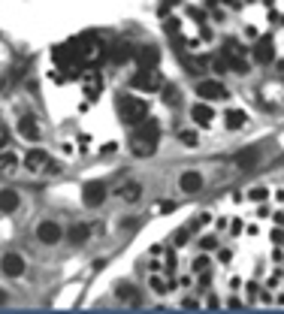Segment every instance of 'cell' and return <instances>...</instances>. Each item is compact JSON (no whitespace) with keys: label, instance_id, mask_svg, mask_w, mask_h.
<instances>
[{"label":"cell","instance_id":"obj_27","mask_svg":"<svg viewBox=\"0 0 284 314\" xmlns=\"http://www.w3.org/2000/svg\"><path fill=\"white\" fill-rule=\"evenodd\" d=\"M185 242H188V230H179V233H176V248H182Z\"/></svg>","mask_w":284,"mask_h":314},{"label":"cell","instance_id":"obj_12","mask_svg":"<svg viewBox=\"0 0 284 314\" xmlns=\"http://www.w3.org/2000/svg\"><path fill=\"white\" fill-rule=\"evenodd\" d=\"M190 118L196 121L200 127H209L212 124V118H215V112H212V106H206V103H196L193 109H190Z\"/></svg>","mask_w":284,"mask_h":314},{"label":"cell","instance_id":"obj_29","mask_svg":"<svg viewBox=\"0 0 284 314\" xmlns=\"http://www.w3.org/2000/svg\"><path fill=\"white\" fill-rule=\"evenodd\" d=\"M46 169H49L52 175H58V172H61V163H58V160H49V163H46Z\"/></svg>","mask_w":284,"mask_h":314},{"label":"cell","instance_id":"obj_25","mask_svg":"<svg viewBox=\"0 0 284 314\" xmlns=\"http://www.w3.org/2000/svg\"><path fill=\"white\" fill-rule=\"evenodd\" d=\"M193 272H196V275H203V272H209V257H206V254L193 260Z\"/></svg>","mask_w":284,"mask_h":314},{"label":"cell","instance_id":"obj_9","mask_svg":"<svg viewBox=\"0 0 284 314\" xmlns=\"http://www.w3.org/2000/svg\"><path fill=\"white\" fill-rule=\"evenodd\" d=\"M254 61L257 63L275 61V46H272V39H257V46H254Z\"/></svg>","mask_w":284,"mask_h":314},{"label":"cell","instance_id":"obj_6","mask_svg":"<svg viewBox=\"0 0 284 314\" xmlns=\"http://www.w3.org/2000/svg\"><path fill=\"white\" fill-rule=\"evenodd\" d=\"M25 269H28V263H25V257H18V254H6V257L0 260V272L9 275V278L25 275Z\"/></svg>","mask_w":284,"mask_h":314},{"label":"cell","instance_id":"obj_21","mask_svg":"<svg viewBox=\"0 0 284 314\" xmlns=\"http://www.w3.org/2000/svg\"><path fill=\"white\" fill-rule=\"evenodd\" d=\"M148 287H151L158 296H163V293H169V290H172V281L166 284L163 278H160V275H155V272H151V275H148Z\"/></svg>","mask_w":284,"mask_h":314},{"label":"cell","instance_id":"obj_15","mask_svg":"<svg viewBox=\"0 0 284 314\" xmlns=\"http://www.w3.org/2000/svg\"><path fill=\"white\" fill-rule=\"evenodd\" d=\"M115 296H118L121 302H130V305H136V302H139V290H136L133 284H118Z\"/></svg>","mask_w":284,"mask_h":314},{"label":"cell","instance_id":"obj_30","mask_svg":"<svg viewBox=\"0 0 284 314\" xmlns=\"http://www.w3.org/2000/svg\"><path fill=\"white\" fill-rule=\"evenodd\" d=\"M166 33H179V18H169L166 21Z\"/></svg>","mask_w":284,"mask_h":314},{"label":"cell","instance_id":"obj_5","mask_svg":"<svg viewBox=\"0 0 284 314\" xmlns=\"http://www.w3.org/2000/svg\"><path fill=\"white\" fill-rule=\"evenodd\" d=\"M63 236V230L55 223V220H42L39 227H36V239L42 242V245H58Z\"/></svg>","mask_w":284,"mask_h":314},{"label":"cell","instance_id":"obj_23","mask_svg":"<svg viewBox=\"0 0 284 314\" xmlns=\"http://www.w3.org/2000/svg\"><path fill=\"white\" fill-rule=\"evenodd\" d=\"M15 163H18V157L12 154V151H3L0 154V169H15Z\"/></svg>","mask_w":284,"mask_h":314},{"label":"cell","instance_id":"obj_16","mask_svg":"<svg viewBox=\"0 0 284 314\" xmlns=\"http://www.w3.org/2000/svg\"><path fill=\"white\" fill-rule=\"evenodd\" d=\"M118 193L124 196L127 203H139V196H142V185H139V182H127V185L118 190Z\"/></svg>","mask_w":284,"mask_h":314},{"label":"cell","instance_id":"obj_33","mask_svg":"<svg viewBox=\"0 0 284 314\" xmlns=\"http://www.w3.org/2000/svg\"><path fill=\"white\" fill-rule=\"evenodd\" d=\"M3 302H6V293H3V290H0V305H3Z\"/></svg>","mask_w":284,"mask_h":314},{"label":"cell","instance_id":"obj_1","mask_svg":"<svg viewBox=\"0 0 284 314\" xmlns=\"http://www.w3.org/2000/svg\"><path fill=\"white\" fill-rule=\"evenodd\" d=\"M160 139V124L158 118H142L139 121V127H136V133H133V151L142 157V154H151L155 151V145H158Z\"/></svg>","mask_w":284,"mask_h":314},{"label":"cell","instance_id":"obj_20","mask_svg":"<svg viewBox=\"0 0 284 314\" xmlns=\"http://www.w3.org/2000/svg\"><path fill=\"white\" fill-rule=\"evenodd\" d=\"M224 118H227V127H230V130H239V127L245 124V118H248V115H245L242 109H230Z\"/></svg>","mask_w":284,"mask_h":314},{"label":"cell","instance_id":"obj_10","mask_svg":"<svg viewBox=\"0 0 284 314\" xmlns=\"http://www.w3.org/2000/svg\"><path fill=\"white\" fill-rule=\"evenodd\" d=\"M18 206H21L18 190H0V215H12Z\"/></svg>","mask_w":284,"mask_h":314},{"label":"cell","instance_id":"obj_2","mask_svg":"<svg viewBox=\"0 0 284 314\" xmlns=\"http://www.w3.org/2000/svg\"><path fill=\"white\" fill-rule=\"evenodd\" d=\"M118 115H121L124 124H139V121L148 115V106H145V100H139V97L124 94V97H118Z\"/></svg>","mask_w":284,"mask_h":314},{"label":"cell","instance_id":"obj_13","mask_svg":"<svg viewBox=\"0 0 284 314\" xmlns=\"http://www.w3.org/2000/svg\"><path fill=\"white\" fill-rule=\"evenodd\" d=\"M179 185H182L185 193H196V190L203 188V175H200V172H185V175L179 178Z\"/></svg>","mask_w":284,"mask_h":314},{"label":"cell","instance_id":"obj_11","mask_svg":"<svg viewBox=\"0 0 284 314\" xmlns=\"http://www.w3.org/2000/svg\"><path fill=\"white\" fill-rule=\"evenodd\" d=\"M46 163H49V154L42 151V148H33L25 154V169H31V172H39V169H46Z\"/></svg>","mask_w":284,"mask_h":314},{"label":"cell","instance_id":"obj_31","mask_svg":"<svg viewBox=\"0 0 284 314\" xmlns=\"http://www.w3.org/2000/svg\"><path fill=\"white\" fill-rule=\"evenodd\" d=\"M224 3H227V6H239V0H224Z\"/></svg>","mask_w":284,"mask_h":314},{"label":"cell","instance_id":"obj_7","mask_svg":"<svg viewBox=\"0 0 284 314\" xmlns=\"http://www.w3.org/2000/svg\"><path fill=\"white\" fill-rule=\"evenodd\" d=\"M82 199H85V206H88V209L100 206V203L106 199V185H103V182H91V185H85V190H82Z\"/></svg>","mask_w":284,"mask_h":314},{"label":"cell","instance_id":"obj_3","mask_svg":"<svg viewBox=\"0 0 284 314\" xmlns=\"http://www.w3.org/2000/svg\"><path fill=\"white\" fill-rule=\"evenodd\" d=\"M160 85H163V82H160V73L155 66H142V73L133 76V88H139V91H155Z\"/></svg>","mask_w":284,"mask_h":314},{"label":"cell","instance_id":"obj_26","mask_svg":"<svg viewBox=\"0 0 284 314\" xmlns=\"http://www.w3.org/2000/svg\"><path fill=\"white\" fill-rule=\"evenodd\" d=\"M200 245H203V251H212L218 242H215V236H203V242H200Z\"/></svg>","mask_w":284,"mask_h":314},{"label":"cell","instance_id":"obj_28","mask_svg":"<svg viewBox=\"0 0 284 314\" xmlns=\"http://www.w3.org/2000/svg\"><path fill=\"white\" fill-rule=\"evenodd\" d=\"M266 196H269V193H266V188H254L251 190V199H257V203H260V199H266Z\"/></svg>","mask_w":284,"mask_h":314},{"label":"cell","instance_id":"obj_22","mask_svg":"<svg viewBox=\"0 0 284 314\" xmlns=\"http://www.w3.org/2000/svg\"><path fill=\"white\" fill-rule=\"evenodd\" d=\"M163 103H166V106H179V88L166 85V88H163Z\"/></svg>","mask_w":284,"mask_h":314},{"label":"cell","instance_id":"obj_4","mask_svg":"<svg viewBox=\"0 0 284 314\" xmlns=\"http://www.w3.org/2000/svg\"><path fill=\"white\" fill-rule=\"evenodd\" d=\"M196 94L203 97V100H224V97H230V91L224 88L218 79H203L196 85Z\"/></svg>","mask_w":284,"mask_h":314},{"label":"cell","instance_id":"obj_19","mask_svg":"<svg viewBox=\"0 0 284 314\" xmlns=\"http://www.w3.org/2000/svg\"><path fill=\"white\" fill-rule=\"evenodd\" d=\"M109 55H112V61H130V55H133V49L127 46V42H115L112 49H109Z\"/></svg>","mask_w":284,"mask_h":314},{"label":"cell","instance_id":"obj_32","mask_svg":"<svg viewBox=\"0 0 284 314\" xmlns=\"http://www.w3.org/2000/svg\"><path fill=\"white\" fill-rule=\"evenodd\" d=\"M275 220H278V223H284V212H278V215H275Z\"/></svg>","mask_w":284,"mask_h":314},{"label":"cell","instance_id":"obj_24","mask_svg":"<svg viewBox=\"0 0 284 314\" xmlns=\"http://www.w3.org/2000/svg\"><path fill=\"white\" fill-rule=\"evenodd\" d=\"M179 139H182V142H185V145H188V148H193V145H196V142H200V136H196V133H193V130H182V133H179Z\"/></svg>","mask_w":284,"mask_h":314},{"label":"cell","instance_id":"obj_18","mask_svg":"<svg viewBox=\"0 0 284 314\" xmlns=\"http://www.w3.org/2000/svg\"><path fill=\"white\" fill-rule=\"evenodd\" d=\"M257 160H260V151H257V148H248V151H239V154H236V163H239L242 169H251Z\"/></svg>","mask_w":284,"mask_h":314},{"label":"cell","instance_id":"obj_8","mask_svg":"<svg viewBox=\"0 0 284 314\" xmlns=\"http://www.w3.org/2000/svg\"><path fill=\"white\" fill-rule=\"evenodd\" d=\"M18 136H25L28 142H36V139L42 136V130H39V124H36L33 115H21V118H18Z\"/></svg>","mask_w":284,"mask_h":314},{"label":"cell","instance_id":"obj_17","mask_svg":"<svg viewBox=\"0 0 284 314\" xmlns=\"http://www.w3.org/2000/svg\"><path fill=\"white\" fill-rule=\"evenodd\" d=\"M88 236H91V227H88V223H76V227H70V242L82 245V242H88Z\"/></svg>","mask_w":284,"mask_h":314},{"label":"cell","instance_id":"obj_14","mask_svg":"<svg viewBox=\"0 0 284 314\" xmlns=\"http://www.w3.org/2000/svg\"><path fill=\"white\" fill-rule=\"evenodd\" d=\"M136 58H139V63H142V66H158L160 52L155 49V46H142V49L136 52Z\"/></svg>","mask_w":284,"mask_h":314}]
</instances>
